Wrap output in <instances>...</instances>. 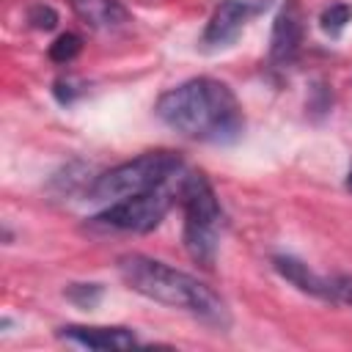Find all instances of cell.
<instances>
[{
	"label": "cell",
	"mask_w": 352,
	"mask_h": 352,
	"mask_svg": "<svg viewBox=\"0 0 352 352\" xmlns=\"http://www.w3.org/2000/svg\"><path fill=\"white\" fill-rule=\"evenodd\" d=\"M154 110L162 124L192 140L231 143L245 129L239 99L226 82L212 77H195L165 91Z\"/></svg>",
	"instance_id": "1"
},
{
	"label": "cell",
	"mask_w": 352,
	"mask_h": 352,
	"mask_svg": "<svg viewBox=\"0 0 352 352\" xmlns=\"http://www.w3.org/2000/svg\"><path fill=\"white\" fill-rule=\"evenodd\" d=\"M118 275L132 292H138L154 302L190 311L192 316H198L209 324H217V327L228 324L226 302L206 283H201L198 278H192L176 267H168L165 261H157V258H148L140 253H126L118 258Z\"/></svg>",
	"instance_id": "2"
},
{
	"label": "cell",
	"mask_w": 352,
	"mask_h": 352,
	"mask_svg": "<svg viewBox=\"0 0 352 352\" xmlns=\"http://www.w3.org/2000/svg\"><path fill=\"white\" fill-rule=\"evenodd\" d=\"M184 162L173 151H148L129 162H121L110 168L107 173L96 176V182L88 187L91 201H121L129 195H140L146 190L162 187L184 173Z\"/></svg>",
	"instance_id": "3"
},
{
	"label": "cell",
	"mask_w": 352,
	"mask_h": 352,
	"mask_svg": "<svg viewBox=\"0 0 352 352\" xmlns=\"http://www.w3.org/2000/svg\"><path fill=\"white\" fill-rule=\"evenodd\" d=\"M179 201L184 206V248L192 256V261L212 267L217 256L223 212H220L217 195L212 184L206 182V176L187 170L182 190H179Z\"/></svg>",
	"instance_id": "4"
},
{
	"label": "cell",
	"mask_w": 352,
	"mask_h": 352,
	"mask_svg": "<svg viewBox=\"0 0 352 352\" xmlns=\"http://www.w3.org/2000/svg\"><path fill=\"white\" fill-rule=\"evenodd\" d=\"M187 170L162 184V187H154V190H146L140 195H129V198H121V201H113L104 212L94 214L88 223L94 228H104V231H135V234H146L151 228H157L162 223V217L168 214L170 204L179 198V190H182V182H184Z\"/></svg>",
	"instance_id": "5"
},
{
	"label": "cell",
	"mask_w": 352,
	"mask_h": 352,
	"mask_svg": "<svg viewBox=\"0 0 352 352\" xmlns=\"http://www.w3.org/2000/svg\"><path fill=\"white\" fill-rule=\"evenodd\" d=\"M261 6H267V3H261V0H223L214 8V14L204 30V44L206 47L231 44L239 36V30L245 28V22L261 11Z\"/></svg>",
	"instance_id": "6"
},
{
	"label": "cell",
	"mask_w": 352,
	"mask_h": 352,
	"mask_svg": "<svg viewBox=\"0 0 352 352\" xmlns=\"http://www.w3.org/2000/svg\"><path fill=\"white\" fill-rule=\"evenodd\" d=\"M302 44V16L297 3H286V8L275 16L272 36H270V58L275 63H292Z\"/></svg>",
	"instance_id": "7"
},
{
	"label": "cell",
	"mask_w": 352,
	"mask_h": 352,
	"mask_svg": "<svg viewBox=\"0 0 352 352\" xmlns=\"http://www.w3.org/2000/svg\"><path fill=\"white\" fill-rule=\"evenodd\" d=\"M60 338H69L88 349H132L138 346V338L126 327H85V324H69L60 327Z\"/></svg>",
	"instance_id": "8"
},
{
	"label": "cell",
	"mask_w": 352,
	"mask_h": 352,
	"mask_svg": "<svg viewBox=\"0 0 352 352\" xmlns=\"http://www.w3.org/2000/svg\"><path fill=\"white\" fill-rule=\"evenodd\" d=\"M272 267L280 278H286L292 286H297L300 292L311 294V297H319V300H330L336 302V294H333V280H324L319 278L314 270H308V264H302L300 258H292V256H275L272 258Z\"/></svg>",
	"instance_id": "9"
},
{
	"label": "cell",
	"mask_w": 352,
	"mask_h": 352,
	"mask_svg": "<svg viewBox=\"0 0 352 352\" xmlns=\"http://www.w3.org/2000/svg\"><path fill=\"white\" fill-rule=\"evenodd\" d=\"M69 6L94 30L118 28L129 19V11L118 0H69Z\"/></svg>",
	"instance_id": "10"
},
{
	"label": "cell",
	"mask_w": 352,
	"mask_h": 352,
	"mask_svg": "<svg viewBox=\"0 0 352 352\" xmlns=\"http://www.w3.org/2000/svg\"><path fill=\"white\" fill-rule=\"evenodd\" d=\"M346 22H352V6H346V3H333V6L324 8L322 16H319L322 30L330 33V36H338V33L346 28Z\"/></svg>",
	"instance_id": "11"
},
{
	"label": "cell",
	"mask_w": 352,
	"mask_h": 352,
	"mask_svg": "<svg viewBox=\"0 0 352 352\" xmlns=\"http://www.w3.org/2000/svg\"><path fill=\"white\" fill-rule=\"evenodd\" d=\"M80 50H82V38L77 33H60L50 44V58L55 63H69V60H74L80 55Z\"/></svg>",
	"instance_id": "12"
},
{
	"label": "cell",
	"mask_w": 352,
	"mask_h": 352,
	"mask_svg": "<svg viewBox=\"0 0 352 352\" xmlns=\"http://www.w3.org/2000/svg\"><path fill=\"white\" fill-rule=\"evenodd\" d=\"M63 294H66V300H72L74 305L91 311V308H96V302L102 300V286H99V283H72V286L63 289Z\"/></svg>",
	"instance_id": "13"
},
{
	"label": "cell",
	"mask_w": 352,
	"mask_h": 352,
	"mask_svg": "<svg viewBox=\"0 0 352 352\" xmlns=\"http://www.w3.org/2000/svg\"><path fill=\"white\" fill-rule=\"evenodd\" d=\"M28 22L36 28V30H52L58 25V11L47 3H33L28 8Z\"/></svg>",
	"instance_id": "14"
},
{
	"label": "cell",
	"mask_w": 352,
	"mask_h": 352,
	"mask_svg": "<svg viewBox=\"0 0 352 352\" xmlns=\"http://www.w3.org/2000/svg\"><path fill=\"white\" fill-rule=\"evenodd\" d=\"M333 294H336V302L352 305V278H349V275L336 278V280H333Z\"/></svg>",
	"instance_id": "15"
},
{
	"label": "cell",
	"mask_w": 352,
	"mask_h": 352,
	"mask_svg": "<svg viewBox=\"0 0 352 352\" xmlns=\"http://www.w3.org/2000/svg\"><path fill=\"white\" fill-rule=\"evenodd\" d=\"M55 96H58V102H60V104H69V102L74 99L72 82H66V80H58V82H55Z\"/></svg>",
	"instance_id": "16"
},
{
	"label": "cell",
	"mask_w": 352,
	"mask_h": 352,
	"mask_svg": "<svg viewBox=\"0 0 352 352\" xmlns=\"http://www.w3.org/2000/svg\"><path fill=\"white\" fill-rule=\"evenodd\" d=\"M346 190L352 192V168H349V173H346Z\"/></svg>",
	"instance_id": "17"
}]
</instances>
